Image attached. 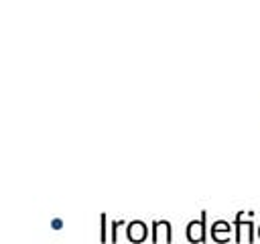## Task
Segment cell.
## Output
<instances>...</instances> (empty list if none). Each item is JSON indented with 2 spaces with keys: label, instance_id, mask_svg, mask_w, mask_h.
Returning <instances> with one entry per match:
<instances>
[{
  "label": "cell",
  "instance_id": "obj_1",
  "mask_svg": "<svg viewBox=\"0 0 260 244\" xmlns=\"http://www.w3.org/2000/svg\"><path fill=\"white\" fill-rule=\"evenodd\" d=\"M252 216H254L252 209H240L234 216V238H236V242H242V238H246L248 242H254L256 226L252 222Z\"/></svg>",
  "mask_w": 260,
  "mask_h": 244
},
{
  "label": "cell",
  "instance_id": "obj_2",
  "mask_svg": "<svg viewBox=\"0 0 260 244\" xmlns=\"http://www.w3.org/2000/svg\"><path fill=\"white\" fill-rule=\"evenodd\" d=\"M185 236L193 244H201L207 240V209H201L197 220H189L185 226Z\"/></svg>",
  "mask_w": 260,
  "mask_h": 244
},
{
  "label": "cell",
  "instance_id": "obj_3",
  "mask_svg": "<svg viewBox=\"0 0 260 244\" xmlns=\"http://www.w3.org/2000/svg\"><path fill=\"white\" fill-rule=\"evenodd\" d=\"M126 238L132 242V244H140L148 238V224L144 220H130L126 226Z\"/></svg>",
  "mask_w": 260,
  "mask_h": 244
},
{
  "label": "cell",
  "instance_id": "obj_4",
  "mask_svg": "<svg viewBox=\"0 0 260 244\" xmlns=\"http://www.w3.org/2000/svg\"><path fill=\"white\" fill-rule=\"evenodd\" d=\"M232 230H234V224H230L228 220H215L209 228V236L213 238V242L223 244V242H230Z\"/></svg>",
  "mask_w": 260,
  "mask_h": 244
},
{
  "label": "cell",
  "instance_id": "obj_5",
  "mask_svg": "<svg viewBox=\"0 0 260 244\" xmlns=\"http://www.w3.org/2000/svg\"><path fill=\"white\" fill-rule=\"evenodd\" d=\"M152 242H171L173 240V226L169 220H154L152 222Z\"/></svg>",
  "mask_w": 260,
  "mask_h": 244
},
{
  "label": "cell",
  "instance_id": "obj_6",
  "mask_svg": "<svg viewBox=\"0 0 260 244\" xmlns=\"http://www.w3.org/2000/svg\"><path fill=\"white\" fill-rule=\"evenodd\" d=\"M108 216L100 214V242H108Z\"/></svg>",
  "mask_w": 260,
  "mask_h": 244
},
{
  "label": "cell",
  "instance_id": "obj_7",
  "mask_svg": "<svg viewBox=\"0 0 260 244\" xmlns=\"http://www.w3.org/2000/svg\"><path fill=\"white\" fill-rule=\"evenodd\" d=\"M128 222H124V220H112V224H110V238H112V242H118V230H120V226H126Z\"/></svg>",
  "mask_w": 260,
  "mask_h": 244
},
{
  "label": "cell",
  "instance_id": "obj_8",
  "mask_svg": "<svg viewBox=\"0 0 260 244\" xmlns=\"http://www.w3.org/2000/svg\"><path fill=\"white\" fill-rule=\"evenodd\" d=\"M51 228H53V230H61V228H63V220H61V218H53V220H51Z\"/></svg>",
  "mask_w": 260,
  "mask_h": 244
},
{
  "label": "cell",
  "instance_id": "obj_9",
  "mask_svg": "<svg viewBox=\"0 0 260 244\" xmlns=\"http://www.w3.org/2000/svg\"><path fill=\"white\" fill-rule=\"evenodd\" d=\"M258 238H260V224H258Z\"/></svg>",
  "mask_w": 260,
  "mask_h": 244
}]
</instances>
